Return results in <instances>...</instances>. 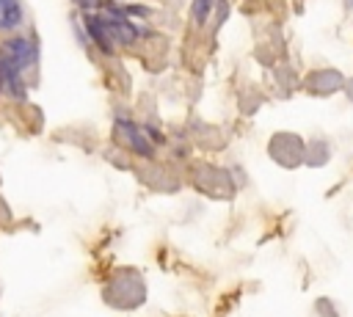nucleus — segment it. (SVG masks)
Masks as SVG:
<instances>
[{
  "label": "nucleus",
  "instance_id": "20e7f679",
  "mask_svg": "<svg viewBox=\"0 0 353 317\" xmlns=\"http://www.w3.org/2000/svg\"><path fill=\"white\" fill-rule=\"evenodd\" d=\"M119 138H121L124 143H130L135 152H141V154H149V152H152L149 141L143 138V130L135 127V124H130V121H119Z\"/></svg>",
  "mask_w": 353,
  "mask_h": 317
},
{
  "label": "nucleus",
  "instance_id": "7ed1b4c3",
  "mask_svg": "<svg viewBox=\"0 0 353 317\" xmlns=\"http://www.w3.org/2000/svg\"><path fill=\"white\" fill-rule=\"evenodd\" d=\"M25 22V8L19 0H0V33H11Z\"/></svg>",
  "mask_w": 353,
  "mask_h": 317
},
{
  "label": "nucleus",
  "instance_id": "f03ea898",
  "mask_svg": "<svg viewBox=\"0 0 353 317\" xmlns=\"http://www.w3.org/2000/svg\"><path fill=\"white\" fill-rule=\"evenodd\" d=\"M85 28L102 50H113L116 44H132L138 39L135 25L124 14H116V11H110V14H85Z\"/></svg>",
  "mask_w": 353,
  "mask_h": 317
},
{
  "label": "nucleus",
  "instance_id": "f257e3e1",
  "mask_svg": "<svg viewBox=\"0 0 353 317\" xmlns=\"http://www.w3.org/2000/svg\"><path fill=\"white\" fill-rule=\"evenodd\" d=\"M36 63V44L28 36L8 39L0 47V85L22 96V72Z\"/></svg>",
  "mask_w": 353,
  "mask_h": 317
},
{
  "label": "nucleus",
  "instance_id": "39448f33",
  "mask_svg": "<svg viewBox=\"0 0 353 317\" xmlns=\"http://www.w3.org/2000/svg\"><path fill=\"white\" fill-rule=\"evenodd\" d=\"M212 3L215 0H193V17H196V22H207V17L212 14Z\"/></svg>",
  "mask_w": 353,
  "mask_h": 317
}]
</instances>
